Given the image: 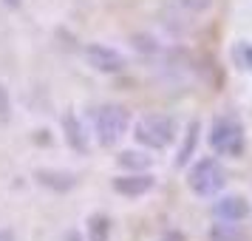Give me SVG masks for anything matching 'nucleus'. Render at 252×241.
Segmentation results:
<instances>
[{
  "instance_id": "1",
  "label": "nucleus",
  "mask_w": 252,
  "mask_h": 241,
  "mask_svg": "<svg viewBox=\"0 0 252 241\" xmlns=\"http://www.w3.org/2000/svg\"><path fill=\"white\" fill-rule=\"evenodd\" d=\"M207 145L216 156H227V159H238L247 150V134L235 116H216L210 128H207Z\"/></svg>"
},
{
  "instance_id": "2",
  "label": "nucleus",
  "mask_w": 252,
  "mask_h": 241,
  "mask_svg": "<svg viewBox=\"0 0 252 241\" xmlns=\"http://www.w3.org/2000/svg\"><path fill=\"white\" fill-rule=\"evenodd\" d=\"M179 137V125L170 114H145L133 122V139L145 150H164Z\"/></svg>"
},
{
  "instance_id": "3",
  "label": "nucleus",
  "mask_w": 252,
  "mask_h": 241,
  "mask_svg": "<svg viewBox=\"0 0 252 241\" xmlns=\"http://www.w3.org/2000/svg\"><path fill=\"white\" fill-rule=\"evenodd\" d=\"M187 187L198 199H216L227 187V171L216 156H201L190 165L187 171Z\"/></svg>"
},
{
  "instance_id": "4",
  "label": "nucleus",
  "mask_w": 252,
  "mask_h": 241,
  "mask_svg": "<svg viewBox=\"0 0 252 241\" xmlns=\"http://www.w3.org/2000/svg\"><path fill=\"white\" fill-rule=\"evenodd\" d=\"M91 119H94L96 142L102 148L116 145L127 134V128H130V114H127V108H122V105H99V108H94Z\"/></svg>"
},
{
  "instance_id": "5",
  "label": "nucleus",
  "mask_w": 252,
  "mask_h": 241,
  "mask_svg": "<svg viewBox=\"0 0 252 241\" xmlns=\"http://www.w3.org/2000/svg\"><path fill=\"white\" fill-rule=\"evenodd\" d=\"M85 63L99 74H119L125 71V57L116 48L105 46V43H91L85 46Z\"/></svg>"
},
{
  "instance_id": "6",
  "label": "nucleus",
  "mask_w": 252,
  "mask_h": 241,
  "mask_svg": "<svg viewBox=\"0 0 252 241\" xmlns=\"http://www.w3.org/2000/svg\"><path fill=\"white\" fill-rule=\"evenodd\" d=\"M252 216V205L247 196L241 193H227V196H216L213 202V218H221V221H247Z\"/></svg>"
},
{
  "instance_id": "7",
  "label": "nucleus",
  "mask_w": 252,
  "mask_h": 241,
  "mask_svg": "<svg viewBox=\"0 0 252 241\" xmlns=\"http://www.w3.org/2000/svg\"><path fill=\"white\" fill-rule=\"evenodd\" d=\"M119 196H125V199H142V196H148L153 187H156V179L150 176L148 171H136V173H125V176H116L114 182H111Z\"/></svg>"
},
{
  "instance_id": "8",
  "label": "nucleus",
  "mask_w": 252,
  "mask_h": 241,
  "mask_svg": "<svg viewBox=\"0 0 252 241\" xmlns=\"http://www.w3.org/2000/svg\"><path fill=\"white\" fill-rule=\"evenodd\" d=\"M207 239L210 241H247L250 233L244 227V221H221V218H213V224L207 230Z\"/></svg>"
},
{
  "instance_id": "9",
  "label": "nucleus",
  "mask_w": 252,
  "mask_h": 241,
  "mask_svg": "<svg viewBox=\"0 0 252 241\" xmlns=\"http://www.w3.org/2000/svg\"><path fill=\"white\" fill-rule=\"evenodd\" d=\"M63 131H65V142H68L74 150H80V153L88 150V134H85L82 122L77 119V114L68 111V114L63 116Z\"/></svg>"
},
{
  "instance_id": "10",
  "label": "nucleus",
  "mask_w": 252,
  "mask_h": 241,
  "mask_svg": "<svg viewBox=\"0 0 252 241\" xmlns=\"http://www.w3.org/2000/svg\"><path fill=\"white\" fill-rule=\"evenodd\" d=\"M229 60L241 74H252V43L250 40H235L229 48Z\"/></svg>"
},
{
  "instance_id": "11",
  "label": "nucleus",
  "mask_w": 252,
  "mask_h": 241,
  "mask_svg": "<svg viewBox=\"0 0 252 241\" xmlns=\"http://www.w3.org/2000/svg\"><path fill=\"white\" fill-rule=\"evenodd\" d=\"M198 131H201L198 122H190L187 131H184V142H182V148H179V156H176V165H179V168H184L187 162L193 159L195 145H198Z\"/></svg>"
},
{
  "instance_id": "12",
  "label": "nucleus",
  "mask_w": 252,
  "mask_h": 241,
  "mask_svg": "<svg viewBox=\"0 0 252 241\" xmlns=\"http://www.w3.org/2000/svg\"><path fill=\"white\" fill-rule=\"evenodd\" d=\"M116 162H119V168H125V171H130V173L150 171V165H153V159H150L145 150H122Z\"/></svg>"
},
{
  "instance_id": "13",
  "label": "nucleus",
  "mask_w": 252,
  "mask_h": 241,
  "mask_svg": "<svg viewBox=\"0 0 252 241\" xmlns=\"http://www.w3.org/2000/svg\"><path fill=\"white\" fill-rule=\"evenodd\" d=\"M111 239V218L96 213L88 218V241H108Z\"/></svg>"
},
{
  "instance_id": "14",
  "label": "nucleus",
  "mask_w": 252,
  "mask_h": 241,
  "mask_svg": "<svg viewBox=\"0 0 252 241\" xmlns=\"http://www.w3.org/2000/svg\"><path fill=\"white\" fill-rule=\"evenodd\" d=\"M40 182L48 184V187H54V190H68V187H74V176L71 173L46 171V173H40Z\"/></svg>"
},
{
  "instance_id": "15",
  "label": "nucleus",
  "mask_w": 252,
  "mask_h": 241,
  "mask_svg": "<svg viewBox=\"0 0 252 241\" xmlns=\"http://www.w3.org/2000/svg\"><path fill=\"white\" fill-rule=\"evenodd\" d=\"M179 6H182L184 12H190V14H204L213 9V3L216 0H176Z\"/></svg>"
},
{
  "instance_id": "16",
  "label": "nucleus",
  "mask_w": 252,
  "mask_h": 241,
  "mask_svg": "<svg viewBox=\"0 0 252 241\" xmlns=\"http://www.w3.org/2000/svg\"><path fill=\"white\" fill-rule=\"evenodd\" d=\"M65 241H82V236L77 230H68V233H65Z\"/></svg>"
},
{
  "instance_id": "17",
  "label": "nucleus",
  "mask_w": 252,
  "mask_h": 241,
  "mask_svg": "<svg viewBox=\"0 0 252 241\" xmlns=\"http://www.w3.org/2000/svg\"><path fill=\"white\" fill-rule=\"evenodd\" d=\"M0 241H14V233L12 230H0Z\"/></svg>"
},
{
  "instance_id": "18",
  "label": "nucleus",
  "mask_w": 252,
  "mask_h": 241,
  "mask_svg": "<svg viewBox=\"0 0 252 241\" xmlns=\"http://www.w3.org/2000/svg\"><path fill=\"white\" fill-rule=\"evenodd\" d=\"M3 3H6V6H12V9H17V6H20V0H3Z\"/></svg>"
}]
</instances>
